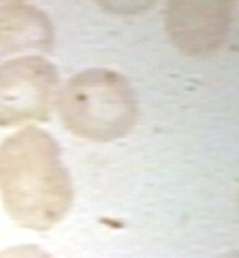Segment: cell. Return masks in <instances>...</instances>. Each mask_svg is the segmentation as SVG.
I'll return each mask as SVG.
<instances>
[{"instance_id":"5","label":"cell","mask_w":239,"mask_h":258,"mask_svg":"<svg viewBox=\"0 0 239 258\" xmlns=\"http://www.w3.org/2000/svg\"><path fill=\"white\" fill-rule=\"evenodd\" d=\"M51 40L49 23L35 8L24 5L0 8V57L26 48L45 49Z\"/></svg>"},{"instance_id":"6","label":"cell","mask_w":239,"mask_h":258,"mask_svg":"<svg viewBox=\"0 0 239 258\" xmlns=\"http://www.w3.org/2000/svg\"><path fill=\"white\" fill-rule=\"evenodd\" d=\"M221 258H239V251L230 252V254H227V255H224V257H221Z\"/></svg>"},{"instance_id":"4","label":"cell","mask_w":239,"mask_h":258,"mask_svg":"<svg viewBox=\"0 0 239 258\" xmlns=\"http://www.w3.org/2000/svg\"><path fill=\"white\" fill-rule=\"evenodd\" d=\"M167 32L173 43L190 55L215 51L227 36L232 21L229 2H172Z\"/></svg>"},{"instance_id":"2","label":"cell","mask_w":239,"mask_h":258,"mask_svg":"<svg viewBox=\"0 0 239 258\" xmlns=\"http://www.w3.org/2000/svg\"><path fill=\"white\" fill-rule=\"evenodd\" d=\"M63 122L75 135L94 141L124 136L135 125L138 105L129 82L109 71L74 76L60 96Z\"/></svg>"},{"instance_id":"3","label":"cell","mask_w":239,"mask_h":258,"mask_svg":"<svg viewBox=\"0 0 239 258\" xmlns=\"http://www.w3.org/2000/svg\"><path fill=\"white\" fill-rule=\"evenodd\" d=\"M58 74L42 57L0 66V127L46 119L55 100Z\"/></svg>"},{"instance_id":"1","label":"cell","mask_w":239,"mask_h":258,"mask_svg":"<svg viewBox=\"0 0 239 258\" xmlns=\"http://www.w3.org/2000/svg\"><path fill=\"white\" fill-rule=\"evenodd\" d=\"M0 192L15 217L30 222L55 220L69 208V175L46 132L26 128L0 145Z\"/></svg>"}]
</instances>
